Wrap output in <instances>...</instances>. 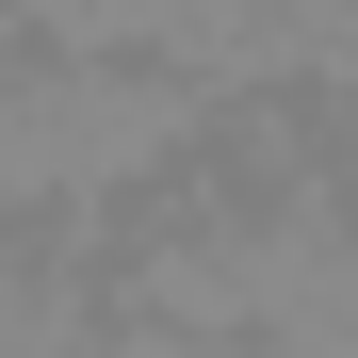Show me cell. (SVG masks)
I'll return each mask as SVG.
<instances>
[{"label":"cell","instance_id":"obj_1","mask_svg":"<svg viewBox=\"0 0 358 358\" xmlns=\"http://www.w3.org/2000/svg\"><path fill=\"white\" fill-rule=\"evenodd\" d=\"M0 33H49V49H82V0H0Z\"/></svg>","mask_w":358,"mask_h":358}]
</instances>
